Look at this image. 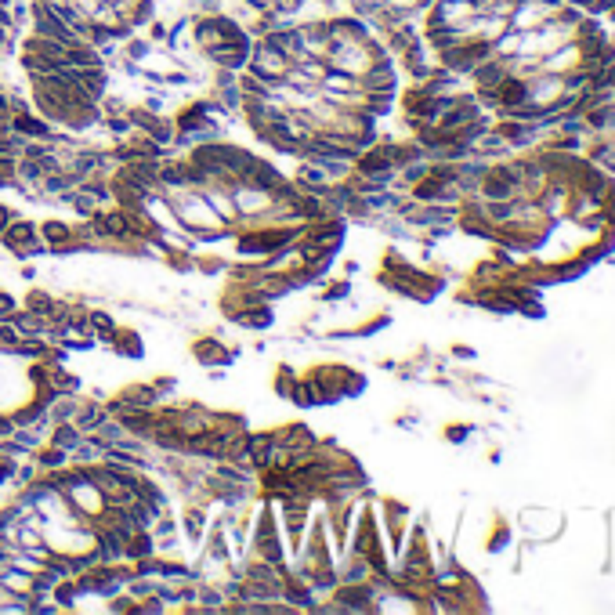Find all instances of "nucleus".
I'll return each mask as SVG.
<instances>
[{
    "label": "nucleus",
    "instance_id": "5",
    "mask_svg": "<svg viewBox=\"0 0 615 615\" xmlns=\"http://www.w3.org/2000/svg\"><path fill=\"white\" fill-rule=\"evenodd\" d=\"M8 221H11V214H8L4 206H0V236H4V229H8Z\"/></svg>",
    "mask_w": 615,
    "mask_h": 615
},
{
    "label": "nucleus",
    "instance_id": "6",
    "mask_svg": "<svg viewBox=\"0 0 615 615\" xmlns=\"http://www.w3.org/2000/svg\"><path fill=\"white\" fill-rule=\"evenodd\" d=\"M11 308H15V304H11V297H0V311H4V315H8Z\"/></svg>",
    "mask_w": 615,
    "mask_h": 615
},
{
    "label": "nucleus",
    "instance_id": "4",
    "mask_svg": "<svg viewBox=\"0 0 615 615\" xmlns=\"http://www.w3.org/2000/svg\"><path fill=\"white\" fill-rule=\"evenodd\" d=\"M66 236H69L66 229H59V225H47V239H51V243H59V239H66Z\"/></svg>",
    "mask_w": 615,
    "mask_h": 615
},
{
    "label": "nucleus",
    "instance_id": "3",
    "mask_svg": "<svg viewBox=\"0 0 615 615\" xmlns=\"http://www.w3.org/2000/svg\"><path fill=\"white\" fill-rule=\"evenodd\" d=\"M91 322L105 333V337H113V322H109V315H91Z\"/></svg>",
    "mask_w": 615,
    "mask_h": 615
},
{
    "label": "nucleus",
    "instance_id": "2",
    "mask_svg": "<svg viewBox=\"0 0 615 615\" xmlns=\"http://www.w3.org/2000/svg\"><path fill=\"white\" fill-rule=\"evenodd\" d=\"M15 127L19 131H26V134H33V138H44L47 131H44V124H36V120H29V116H19L15 120Z\"/></svg>",
    "mask_w": 615,
    "mask_h": 615
},
{
    "label": "nucleus",
    "instance_id": "7",
    "mask_svg": "<svg viewBox=\"0 0 615 615\" xmlns=\"http://www.w3.org/2000/svg\"><path fill=\"white\" fill-rule=\"evenodd\" d=\"M250 4H257V8H271V0H250Z\"/></svg>",
    "mask_w": 615,
    "mask_h": 615
},
{
    "label": "nucleus",
    "instance_id": "1",
    "mask_svg": "<svg viewBox=\"0 0 615 615\" xmlns=\"http://www.w3.org/2000/svg\"><path fill=\"white\" fill-rule=\"evenodd\" d=\"M4 243L15 246V250H36V232L29 221H8L4 229Z\"/></svg>",
    "mask_w": 615,
    "mask_h": 615
}]
</instances>
